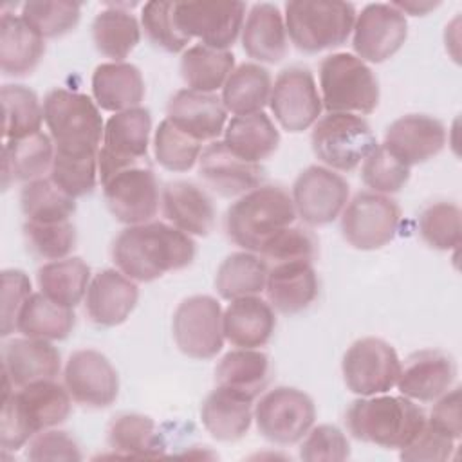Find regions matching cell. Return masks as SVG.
Returning <instances> with one entry per match:
<instances>
[{"mask_svg":"<svg viewBox=\"0 0 462 462\" xmlns=\"http://www.w3.org/2000/svg\"><path fill=\"white\" fill-rule=\"evenodd\" d=\"M112 262L134 282H153L166 273L188 267L197 254L191 235L168 222H144L125 227L112 242Z\"/></svg>","mask_w":462,"mask_h":462,"instance_id":"obj_1","label":"cell"},{"mask_svg":"<svg viewBox=\"0 0 462 462\" xmlns=\"http://www.w3.org/2000/svg\"><path fill=\"white\" fill-rule=\"evenodd\" d=\"M72 397L54 379L4 390L0 413V446L4 451L23 448L36 433L67 420Z\"/></svg>","mask_w":462,"mask_h":462,"instance_id":"obj_2","label":"cell"},{"mask_svg":"<svg viewBox=\"0 0 462 462\" xmlns=\"http://www.w3.org/2000/svg\"><path fill=\"white\" fill-rule=\"evenodd\" d=\"M348 433L386 449L404 448L426 424L424 410L404 395H370L356 399L345 415Z\"/></svg>","mask_w":462,"mask_h":462,"instance_id":"obj_3","label":"cell"},{"mask_svg":"<svg viewBox=\"0 0 462 462\" xmlns=\"http://www.w3.org/2000/svg\"><path fill=\"white\" fill-rule=\"evenodd\" d=\"M296 217L292 197L283 188L262 184L227 208L224 231L233 244L258 254L274 235L292 226Z\"/></svg>","mask_w":462,"mask_h":462,"instance_id":"obj_4","label":"cell"},{"mask_svg":"<svg viewBox=\"0 0 462 462\" xmlns=\"http://www.w3.org/2000/svg\"><path fill=\"white\" fill-rule=\"evenodd\" d=\"M43 121L61 153H97L105 121L92 97L67 88H52L43 99Z\"/></svg>","mask_w":462,"mask_h":462,"instance_id":"obj_5","label":"cell"},{"mask_svg":"<svg viewBox=\"0 0 462 462\" xmlns=\"http://www.w3.org/2000/svg\"><path fill=\"white\" fill-rule=\"evenodd\" d=\"M283 9L287 36L307 54L343 45L356 22V5L350 2L291 0Z\"/></svg>","mask_w":462,"mask_h":462,"instance_id":"obj_6","label":"cell"},{"mask_svg":"<svg viewBox=\"0 0 462 462\" xmlns=\"http://www.w3.org/2000/svg\"><path fill=\"white\" fill-rule=\"evenodd\" d=\"M319 96L328 114H372L379 105V81L356 54L332 52L319 63Z\"/></svg>","mask_w":462,"mask_h":462,"instance_id":"obj_7","label":"cell"},{"mask_svg":"<svg viewBox=\"0 0 462 462\" xmlns=\"http://www.w3.org/2000/svg\"><path fill=\"white\" fill-rule=\"evenodd\" d=\"M310 144L327 168L352 171L377 146V139L363 116L327 114L314 123Z\"/></svg>","mask_w":462,"mask_h":462,"instance_id":"obj_8","label":"cell"},{"mask_svg":"<svg viewBox=\"0 0 462 462\" xmlns=\"http://www.w3.org/2000/svg\"><path fill=\"white\" fill-rule=\"evenodd\" d=\"M258 433L280 446L300 442L314 426V401L292 386H276L265 392L253 410Z\"/></svg>","mask_w":462,"mask_h":462,"instance_id":"obj_9","label":"cell"},{"mask_svg":"<svg viewBox=\"0 0 462 462\" xmlns=\"http://www.w3.org/2000/svg\"><path fill=\"white\" fill-rule=\"evenodd\" d=\"M103 197L112 217L126 226L152 222L159 211V180L148 162L116 170L103 180Z\"/></svg>","mask_w":462,"mask_h":462,"instance_id":"obj_10","label":"cell"},{"mask_svg":"<svg viewBox=\"0 0 462 462\" xmlns=\"http://www.w3.org/2000/svg\"><path fill=\"white\" fill-rule=\"evenodd\" d=\"M401 359L395 348L381 337H361L354 341L341 361V374L346 388L359 395L370 397L388 393L399 377Z\"/></svg>","mask_w":462,"mask_h":462,"instance_id":"obj_11","label":"cell"},{"mask_svg":"<svg viewBox=\"0 0 462 462\" xmlns=\"http://www.w3.org/2000/svg\"><path fill=\"white\" fill-rule=\"evenodd\" d=\"M401 224L395 200L375 191H361L341 211L343 238L356 249L374 251L390 244Z\"/></svg>","mask_w":462,"mask_h":462,"instance_id":"obj_12","label":"cell"},{"mask_svg":"<svg viewBox=\"0 0 462 462\" xmlns=\"http://www.w3.org/2000/svg\"><path fill=\"white\" fill-rule=\"evenodd\" d=\"M222 307L217 298L195 294L182 300L171 319L177 348L191 359H211L224 346Z\"/></svg>","mask_w":462,"mask_h":462,"instance_id":"obj_13","label":"cell"},{"mask_svg":"<svg viewBox=\"0 0 462 462\" xmlns=\"http://www.w3.org/2000/svg\"><path fill=\"white\" fill-rule=\"evenodd\" d=\"M152 116L148 108L137 106L110 116L105 123L101 148L97 152L99 180L119 168L148 162Z\"/></svg>","mask_w":462,"mask_h":462,"instance_id":"obj_14","label":"cell"},{"mask_svg":"<svg viewBox=\"0 0 462 462\" xmlns=\"http://www.w3.org/2000/svg\"><path fill=\"white\" fill-rule=\"evenodd\" d=\"M269 106L274 119L287 132L300 134L314 126L323 103L312 72L298 65L283 69L273 83Z\"/></svg>","mask_w":462,"mask_h":462,"instance_id":"obj_15","label":"cell"},{"mask_svg":"<svg viewBox=\"0 0 462 462\" xmlns=\"http://www.w3.org/2000/svg\"><path fill=\"white\" fill-rule=\"evenodd\" d=\"M179 29L202 45L229 51L242 34L245 20L244 2H175Z\"/></svg>","mask_w":462,"mask_h":462,"instance_id":"obj_16","label":"cell"},{"mask_svg":"<svg viewBox=\"0 0 462 462\" xmlns=\"http://www.w3.org/2000/svg\"><path fill=\"white\" fill-rule=\"evenodd\" d=\"M291 197L296 215L307 226H325L334 222L345 209L350 186L337 171L314 164L296 177Z\"/></svg>","mask_w":462,"mask_h":462,"instance_id":"obj_17","label":"cell"},{"mask_svg":"<svg viewBox=\"0 0 462 462\" xmlns=\"http://www.w3.org/2000/svg\"><path fill=\"white\" fill-rule=\"evenodd\" d=\"M408 38L406 16L392 4H368L356 14L352 47L365 63H383L401 51Z\"/></svg>","mask_w":462,"mask_h":462,"instance_id":"obj_18","label":"cell"},{"mask_svg":"<svg viewBox=\"0 0 462 462\" xmlns=\"http://www.w3.org/2000/svg\"><path fill=\"white\" fill-rule=\"evenodd\" d=\"M63 384L72 401L87 408H106L119 393L117 370L105 354L94 348H81L69 356Z\"/></svg>","mask_w":462,"mask_h":462,"instance_id":"obj_19","label":"cell"},{"mask_svg":"<svg viewBox=\"0 0 462 462\" xmlns=\"http://www.w3.org/2000/svg\"><path fill=\"white\" fill-rule=\"evenodd\" d=\"M199 175L208 188L226 199L242 197L262 186L265 170L258 162H249L233 153L224 141H211L199 157Z\"/></svg>","mask_w":462,"mask_h":462,"instance_id":"obj_20","label":"cell"},{"mask_svg":"<svg viewBox=\"0 0 462 462\" xmlns=\"http://www.w3.org/2000/svg\"><path fill=\"white\" fill-rule=\"evenodd\" d=\"M4 390L56 379L61 370L58 348L47 339L13 337L2 346Z\"/></svg>","mask_w":462,"mask_h":462,"instance_id":"obj_21","label":"cell"},{"mask_svg":"<svg viewBox=\"0 0 462 462\" xmlns=\"http://www.w3.org/2000/svg\"><path fill=\"white\" fill-rule=\"evenodd\" d=\"M457 379V363L455 359L442 350H419L408 356L395 386L401 395L419 401L433 402L444 395Z\"/></svg>","mask_w":462,"mask_h":462,"instance_id":"obj_22","label":"cell"},{"mask_svg":"<svg viewBox=\"0 0 462 462\" xmlns=\"http://www.w3.org/2000/svg\"><path fill=\"white\" fill-rule=\"evenodd\" d=\"M446 126L433 116L406 114L384 132V146L406 166L437 157L446 146Z\"/></svg>","mask_w":462,"mask_h":462,"instance_id":"obj_23","label":"cell"},{"mask_svg":"<svg viewBox=\"0 0 462 462\" xmlns=\"http://www.w3.org/2000/svg\"><path fill=\"white\" fill-rule=\"evenodd\" d=\"M139 300L137 283L119 269H103L92 276L85 294V312L99 327H117L128 319Z\"/></svg>","mask_w":462,"mask_h":462,"instance_id":"obj_24","label":"cell"},{"mask_svg":"<svg viewBox=\"0 0 462 462\" xmlns=\"http://www.w3.org/2000/svg\"><path fill=\"white\" fill-rule=\"evenodd\" d=\"M166 119L197 141H217L227 125V110L217 94L177 90L166 106Z\"/></svg>","mask_w":462,"mask_h":462,"instance_id":"obj_25","label":"cell"},{"mask_svg":"<svg viewBox=\"0 0 462 462\" xmlns=\"http://www.w3.org/2000/svg\"><path fill=\"white\" fill-rule=\"evenodd\" d=\"M162 215L177 229L208 236L215 227V206L208 191L189 180L168 182L161 191Z\"/></svg>","mask_w":462,"mask_h":462,"instance_id":"obj_26","label":"cell"},{"mask_svg":"<svg viewBox=\"0 0 462 462\" xmlns=\"http://www.w3.org/2000/svg\"><path fill=\"white\" fill-rule=\"evenodd\" d=\"M274 328V309L258 294L231 300L222 312L224 339L236 348H260L267 345Z\"/></svg>","mask_w":462,"mask_h":462,"instance_id":"obj_27","label":"cell"},{"mask_svg":"<svg viewBox=\"0 0 462 462\" xmlns=\"http://www.w3.org/2000/svg\"><path fill=\"white\" fill-rule=\"evenodd\" d=\"M267 301L282 314H298L316 300L319 283L312 262L294 260L274 263L265 282Z\"/></svg>","mask_w":462,"mask_h":462,"instance_id":"obj_28","label":"cell"},{"mask_svg":"<svg viewBox=\"0 0 462 462\" xmlns=\"http://www.w3.org/2000/svg\"><path fill=\"white\" fill-rule=\"evenodd\" d=\"M240 36L244 52L260 63H278L289 52L285 20L274 4H254L244 20Z\"/></svg>","mask_w":462,"mask_h":462,"instance_id":"obj_29","label":"cell"},{"mask_svg":"<svg viewBox=\"0 0 462 462\" xmlns=\"http://www.w3.org/2000/svg\"><path fill=\"white\" fill-rule=\"evenodd\" d=\"M144 94V78L134 63L108 61L94 69L92 96L99 108L114 114L137 108Z\"/></svg>","mask_w":462,"mask_h":462,"instance_id":"obj_30","label":"cell"},{"mask_svg":"<svg viewBox=\"0 0 462 462\" xmlns=\"http://www.w3.org/2000/svg\"><path fill=\"white\" fill-rule=\"evenodd\" d=\"M54 159V143L51 135L36 132L27 137L9 139L2 148V188L13 182H31L51 171Z\"/></svg>","mask_w":462,"mask_h":462,"instance_id":"obj_31","label":"cell"},{"mask_svg":"<svg viewBox=\"0 0 462 462\" xmlns=\"http://www.w3.org/2000/svg\"><path fill=\"white\" fill-rule=\"evenodd\" d=\"M251 399L215 386L200 406V420L206 431L220 442L240 440L253 422Z\"/></svg>","mask_w":462,"mask_h":462,"instance_id":"obj_32","label":"cell"},{"mask_svg":"<svg viewBox=\"0 0 462 462\" xmlns=\"http://www.w3.org/2000/svg\"><path fill=\"white\" fill-rule=\"evenodd\" d=\"M271 359L258 348H235L215 366V384L254 401L269 384Z\"/></svg>","mask_w":462,"mask_h":462,"instance_id":"obj_33","label":"cell"},{"mask_svg":"<svg viewBox=\"0 0 462 462\" xmlns=\"http://www.w3.org/2000/svg\"><path fill=\"white\" fill-rule=\"evenodd\" d=\"M45 40L40 38L22 16L2 13L0 16V70L4 76L20 78L31 74L42 61Z\"/></svg>","mask_w":462,"mask_h":462,"instance_id":"obj_34","label":"cell"},{"mask_svg":"<svg viewBox=\"0 0 462 462\" xmlns=\"http://www.w3.org/2000/svg\"><path fill=\"white\" fill-rule=\"evenodd\" d=\"M222 141L238 157L260 164L278 150L280 132L265 112H256L231 117Z\"/></svg>","mask_w":462,"mask_h":462,"instance_id":"obj_35","label":"cell"},{"mask_svg":"<svg viewBox=\"0 0 462 462\" xmlns=\"http://www.w3.org/2000/svg\"><path fill=\"white\" fill-rule=\"evenodd\" d=\"M273 90V79L260 63H240L222 87V103L235 116L263 112Z\"/></svg>","mask_w":462,"mask_h":462,"instance_id":"obj_36","label":"cell"},{"mask_svg":"<svg viewBox=\"0 0 462 462\" xmlns=\"http://www.w3.org/2000/svg\"><path fill=\"white\" fill-rule=\"evenodd\" d=\"M90 280V267L79 256L47 262L36 273L40 292L70 309H74L85 298Z\"/></svg>","mask_w":462,"mask_h":462,"instance_id":"obj_37","label":"cell"},{"mask_svg":"<svg viewBox=\"0 0 462 462\" xmlns=\"http://www.w3.org/2000/svg\"><path fill=\"white\" fill-rule=\"evenodd\" d=\"M74 323V309L52 301L43 292H32L20 310L16 332L25 337L61 341L69 337Z\"/></svg>","mask_w":462,"mask_h":462,"instance_id":"obj_38","label":"cell"},{"mask_svg":"<svg viewBox=\"0 0 462 462\" xmlns=\"http://www.w3.org/2000/svg\"><path fill=\"white\" fill-rule=\"evenodd\" d=\"M269 265L251 251L231 253L222 260L215 274V289L220 298L231 301L244 296H256L265 289Z\"/></svg>","mask_w":462,"mask_h":462,"instance_id":"obj_39","label":"cell"},{"mask_svg":"<svg viewBox=\"0 0 462 462\" xmlns=\"http://www.w3.org/2000/svg\"><path fill=\"white\" fill-rule=\"evenodd\" d=\"M180 78L186 88L215 94L224 87L235 69L231 51H220L208 45H191L180 56Z\"/></svg>","mask_w":462,"mask_h":462,"instance_id":"obj_40","label":"cell"},{"mask_svg":"<svg viewBox=\"0 0 462 462\" xmlns=\"http://www.w3.org/2000/svg\"><path fill=\"white\" fill-rule=\"evenodd\" d=\"M141 27L137 18L121 5H108L92 22V42L99 54L123 61L137 47Z\"/></svg>","mask_w":462,"mask_h":462,"instance_id":"obj_41","label":"cell"},{"mask_svg":"<svg viewBox=\"0 0 462 462\" xmlns=\"http://www.w3.org/2000/svg\"><path fill=\"white\" fill-rule=\"evenodd\" d=\"M108 448L117 457H161L164 444L152 417L141 413H121L106 428Z\"/></svg>","mask_w":462,"mask_h":462,"instance_id":"obj_42","label":"cell"},{"mask_svg":"<svg viewBox=\"0 0 462 462\" xmlns=\"http://www.w3.org/2000/svg\"><path fill=\"white\" fill-rule=\"evenodd\" d=\"M4 112V137L20 139L42 132L43 105L34 90L18 83H5L0 88Z\"/></svg>","mask_w":462,"mask_h":462,"instance_id":"obj_43","label":"cell"},{"mask_svg":"<svg viewBox=\"0 0 462 462\" xmlns=\"http://www.w3.org/2000/svg\"><path fill=\"white\" fill-rule=\"evenodd\" d=\"M20 208L29 222H65L76 211V199L61 191L51 179L25 182L20 191Z\"/></svg>","mask_w":462,"mask_h":462,"instance_id":"obj_44","label":"cell"},{"mask_svg":"<svg viewBox=\"0 0 462 462\" xmlns=\"http://www.w3.org/2000/svg\"><path fill=\"white\" fill-rule=\"evenodd\" d=\"M20 16L40 38H60L76 29L81 5L69 0H29L22 5Z\"/></svg>","mask_w":462,"mask_h":462,"instance_id":"obj_45","label":"cell"},{"mask_svg":"<svg viewBox=\"0 0 462 462\" xmlns=\"http://www.w3.org/2000/svg\"><path fill=\"white\" fill-rule=\"evenodd\" d=\"M202 143L177 128L170 119H162L153 134V153L157 162L168 171H188L200 157Z\"/></svg>","mask_w":462,"mask_h":462,"instance_id":"obj_46","label":"cell"},{"mask_svg":"<svg viewBox=\"0 0 462 462\" xmlns=\"http://www.w3.org/2000/svg\"><path fill=\"white\" fill-rule=\"evenodd\" d=\"M49 179L72 199L92 193L99 180L97 153H61L54 150Z\"/></svg>","mask_w":462,"mask_h":462,"instance_id":"obj_47","label":"cell"},{"mask_svg":"<svg viewBox=\"0 0 462 462\" xmlns=\"http://www.w3.org/2000/svg\"><path fill=\"white\" fill-rule=\"evenodd\" d=\"M460 208L453 202H433L419 217V235L433 249L449 251L460 245Z\"/></svg>","mask_w":462,"mask_h":462,"instance_id":"obj_48","label":"cell"},{"mask_svg":"<svg viewBox=\"0 0 462 462\" xmlns=\"http://www.w3.org/2000/svg\"><path fill=\"white\" fill-rule=\"evenodd\" d=\"M361 180L375 193H397L410 180V166L397 159L384 144H377L361 164Z\"/></svg>","mask_w":462,"mask_h":462,"instance_id":"obj_49","label":"cell"},{"mask_svg":"<svg viewBox=\"0 0 462 462\" xmlns=\"http://www.w3.org/2000/svg\"><path fill=\"white\" fill-rule=\"evenodd\" d=\"M23 238L27 249L42 260H61L67 258L76 247V227L72 220L40 224L29 222L23 224Z\"/></svg>","mask_w":462,"mask_h":462,"instance_id":"obj_50","label":"cell"},{"mask_svg":"<svg viewBox=\"0 0 462 462\" xmlns=\"http://www.w3.org/2000/svg\"><path fill=\"white\" fill-rule=\"evenodd\" d=\"M141 25L148 40L166 52H184L191 42L177 25L175 2H146L141 9Z\"/></svg>","mask_w":462,"mask_h":462,"instance_id":"obj_51","label":"cell"},{"mask_svg":"<svg viewBox=\"0 0 462 462\" xmlns=\"http://www.w3.org/2000/svg\"><path fill=\"white\" fill-rule=\"evenodd\" d=\"M318 253V240L316 236L301 226H289L274 235L263 249L258 253L265 262L282 263V262H294L305 260L312 262Z\"/></svg>","mask_w":462,"mask_h":462,"instance_id":"obj_52","label":"cell"},{"mask_svg":"<svg viewBox=\"0 0 462 462\" xmlns=\"http://www.w3.org/2000/svg\"><path fill=\"white\" fill-rule=\"evenodd\" d=\"M348 457H350V442L337 426H332V424L314 426L301 439V446H300L301 460L341 462V460H346Z\"/></svg>","mask_w":462,"mask_h":462,"instance_id":"obj_53","label":"cell"},{"mask_svg":"<svg viewBox=\"0 0 462 462\" xmlns=\"http://www.w3.org/2000/svg\"><path fill=\"white\" fill-rule=\"evenodd\" d=\"M32 294L31 280L22 269H4L2 271V289H0V318L2 337L11 336L16 330V321L20 310L23 309L27 298Z\"/></svg>","mask_w":462,"mask_h":462,"instance_id":"obj_54","label":"cell"},{"mask_svg":"<svg viewBox=\"0 0 462 462\" xmlns=\"http://www.w3.org/2000/svg\"><path fill=\"white\" fill-rule=\"evenodd\" d=\"M455 439L442 433L440 430L430 426L428 422L422 426V430L404 446L401 448V460L410 462H442L451 458V453L455 449Z\"/></svg>","mask_w":462,"mask_h":462,"instance_id":"obj_55","label":"cell"},{"mask_svg":"<svg viewBox=\"0 0 462 462\" xmlns=\"http://www.w3.org/2000/svg\"><path fill=\"white\" fill-rule=\"evenodd\" d=\"M25 457L32 462L43 460H81V449L72 435L61 430H43L27 446Z\"/></svg>","mask_w":462,"mask_h":462,"instance_id":"obj_56","label":"cell"},{"mask_svg":"<svg viewBox=\"0 0 462 462\" xmlns=\"http://www.w3.org/2000/svg\"><path fill=\"white\" fill-rule=\"evenodd\" d=\"M426 422L442 433L453 437L455 440L462 435V419H460V388H449L444 395H440L431 411L430 417H426Z\"/></svg>","mask_w":462,"mask_h":462,"instance_id":"obj_57","label":"cell"},{"mask_svg":"<svg viewBox=\"0 0 462 462\" xmlns=\"http://www.w3.org/2000/svg\"><path fill=\"white\" fill-rule=\"evenodd\" d=\"M395 9H399L402 14H411V16H422L430 13L431 9L439 7V2H392Z\"/></svg>","mask_w":462,"mask_h":462,"instance_id":"obj_58","label":"cell"}]
</instances>
